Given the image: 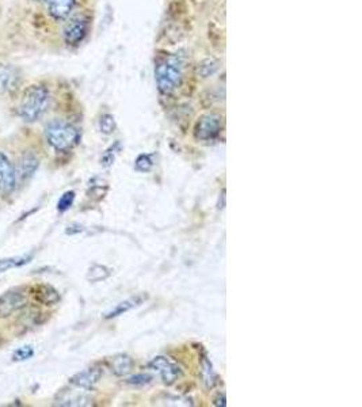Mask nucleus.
<instances>
[{"mask_svg": "<svg viewBox=\"0 0 362 407\" xmlns=\"http://www.w3.org/2000/svg\"><path fill=\"white\" fill-rule=\"evenodd\" d=\"M51 94L45 84L29 86L20 98L18 114L25 122H36L40 120L49 107Z\"/></svg>", "mask_w": 362, "mask_h": 407, "instance_id": "1", "label": "nucleus"}, {"mask_svg": "<svg viewBox=\"0 0 362 407\" xmlns=\"http://www.w3.org/2000/svg\"><path fill=\"white\" fill-rule=\"evenodd\" d=\"M46 142L56 151H69L76 147L81 140L79 131L65 121L49 122L45 128Z\"/></svg>", "mask_w": 362, "mask_h": 407, "instance_id": "2", "label": "nucleus"}, {"mask_svg": "<svg viewBox=\"0 0 362 407\" xmlns=\"http://www.w3.org/2000/svg\"><path fill=\"white\" fill-rule=\"evenodd\" d=\"M182 81V68L180 61L170 59L161 62L156 68V83L163 94L175 91Z\"/></svg>", "mask_w": 362, "mask_h": 407, "instance_id": "3", "label": "nucleus"}, {"mask_svg": "<svg viewBox=\"0 0 362 407\" xmlns=\"http://www.w3.org/2000/svg\"><path fill=\"white\" fill-rule=\"evenodd\" d=\"M148 368L161 376L164 385L171 386L182 376L181 366L166 356H158L149 361Z\"/></svg>", "mask_w": 362, "mask_h": 407, "instance_id": "4", "label": "nucleus"}, {"mask_svg": "<svg viewBox=\"0 0 362 407\" xmlns=\"http://www.w3.org/2000/svg\"><path fill=\"white\" fill-rule=\"evenodd\" d=\"M222 131V120L217 114L209 113L203 114L200 117V120L196 124L194 128V136L197 140L201 142H209L217 138V135Z\"/></svg>", "mask_w": 362, "mask_h": 407, "instance_id": "5", "label": "nucleus"}, {"mask_svg": "<svg viewBox=\"0 0 362 407\" xmlns=\"http://www.w3.org/2000/svg\"><path fill=\"white\" fill-rule=\"evenodd\" d=\"M87 33H88V20L83 15H78L67 22L62 30V37L67 45L78 46L86 39Z\"/></svg>", "mask_w": 362, "mask_h": 407, "instance_id": "6", "label": "nucleus"}, {"mask_svg": "<svg viewBox=\"0 0 362 407\" xmlns=\"http://www.w3.org/2000/svg\"><path fill=\"white\" fill-rule=\"evenodd\" d=\"M22 72L13 64H0V94H10L20 88Z\"/></svg>", "mask_w": 362, "mask_h": 407, "instance_id": "7", "label": "nucleus"}, {"mask_svg": "<svg viewBox=\"0 0 362 407\" xmlns=\"http://www.w3.org/2000/svg\"><path fill=\"white\" fill-rule=\"evenodd\" d=\"M27 305V298L20 291H8L0 296V319L8 318Z\"/></svg>", "mask_w": 362, "mask_h": 407, "instance_id": "8", "label": "nucleus"}, {"mask_svg": "<svg viewBox=\"0 0 362 407\" xmlns=\"http://www.w3.org/2000/svg\"><path fill=\"white\" fill-rule=\"evenodd\" d=\"M17 171L4 152H0V192L10 194L17 186Z\"/></svg>", "mask_w": 362, "mask_h": 407, "instance_id": "9", "label": "nucleus"}, {"mask_svg": "<svg viewBox=\"0 0 362 407\" xmlns=\"http://www.w3.org/2000/svg\"><path fill=\"white\" fill-rule=\"evenodd\" d=\"M40 166V159L37 158V155L32 151L25 152L20 158V163L18 167L15 168L17 171V180H20V182H26L29 181L34 173L37 171Z\"/></svg>", "mask_w": 362, "mask_h": 407, "instance_id": "10", "label": "nucleus"}, {"mask_svg": "<svg viewBox=\"0 0 362 407\" xmlns=\"http://www.w3.org/2000/svg\"><path fill=\"white\" fill-rule=\"evenodd\" d=\"M101 376L102 371L100 368H88L76 373L74 378H71L69 382L72 386L86 389V391H91L98 385Z\"/></svg>", "mask_w": 362, "mask_h": 407, "instance_id": "11", "label": "nucleus"}, {"mask_svg": "<svg viewBox=\"0 0 362 407\" xmlns=\"http://www.w3.org/2000/svg\"><path fill=\"white\" fill-rule=\"evenodd\" d=\"M76 0H48V13L55 20H65L69 18Z\"/></svg>", "mask_w": 362, "mask_h": 407, "instance_id": "12", "label": "nucleus"}, {"mask_svg": "<svg viewBox=\"0 0 362 407\" xmlns=\"http://www.w3.org/2000/svg\"><path fill=\"white\" fill-rule=\"evenodd\" d=\"M145 299H147V296H142V295H140V296H135V298H130V299H128V300H125V302L120 303V305H117L114 309H112L110 312H107V314L105 315V318H106V319L117 318V316H120L122 314L130 311L132 308L142 305V302H144Z\"/></svg>", "mask_w": 362, "mask_h": 407, "instance_id": "13", "label": "nucleus"}, {"mask_svg": "<svg viewBox=\"0 0 362 407\" xmlns=\"http://www.w3.org/2000/svg\"><path fill=\"white\" fill-rule=\"evenodd\" d=\"M36 299L41 305H56L60 300V295L55 288L49 285H41L36 291Z\"/></svg>", "mask_w": 362, "mask_h": 407, "instance_id": "14", "label": "nucleus"}, {"mask_svg": "<svg viewBox=\"0 0 362 407\" xmlns=\"http://www.w3.org/2000/svg\"><path fill=\"white\" fill-rule=\"evenodd\" d=\"M112 372L117 376H125L130 372L133 360L128 354H119L112 360Z\"/></svg>", "mask_w": 362, "mask_h": 407, "instance_id": "15", "label": "nucleus"}, {"mask_svg": "<svg viewBox=\"0 0 362 407\" xmlns=\"http://www.w3.org/2000/svg\"><path fill=\"white\" fill-rule=\"evenodd\" d=\"M201 368L202 378H203L205 386H206V388H213V387L216 386V383H217V375L213 371L212 363L206 357L202 359Z\"/></svg>", "mask_w": 362, "mask_h": 407, "instance_id": "16", "label": "nucleus"}, {"mask_svg": "<svg viewBox=\"0 0 362 407\" xmlns=\"http://www.w3.org/2000/svg\"><path fill=\"white\" fill-rule=\"evenodd\" d=\"M110 276V270L103 265H93L87 273V280L91 283H98L106 280Z\"/></svg>", "mask_w": 362, "mask_h": 407, "instance_id": "17", "label": "nucleus"}, {"mask_svg": "<svg viewBox=\"0 0 362 407\" xmlns=\"http://www.w3.org/2000/svg\"><path fill=\"white\" fill-rule=\"evenodd\" d=\"M34 356V349L33 346L25 345L18 347L14 353H13V360L20 363V361H26L30 360Z\"/></svg>", "mask_w": 362, "mask_h": 407, "instance_id": "18", "label": "nucleus"}, {"mask_svg": "<svg viewBox=\"0 0 362 407\" xmlns=\"http://www.w3.org/2000/svg\"><path fill=\"white\" fill-rule=\"evenodd\" d=\"M100 129L105 135H112L116 129V120L112 114H103L100 120Z\"/></svg>", "mask_w": 362, "mask_h": 407, "instance_id": "19", "label": "nucleus"}, {"mask_svg": "<svg viewBox=\"0 0 362 407\" xmlns=\"http://www.w3.org/2000/svg\"><path fill=\"white\" fill-rule=\"evenodd\" d=\"M27 262V258H17V257H13V258H1L0 260V274L1 273H6L7 270L13 269V267H17V266H20V265L26 264Z\"/></svg>", "mask_w": 362, "mask_h": 407, "instance_id": "20", "label": "nucleus"}, {"mask_svg": "<svg viewBox=\"0 0 362 407\" xmlns=\"http://www.w3.org/2000/svg\"><path fill=\"white\" fill-rule=\"evenodd\" d=\"M120 142H114V145H112V147H110V148L103 154V156H102V164H103L105 167H109V166L113 164L114 159H116L117 152L120 151Z\"/></svg>", "mask_w": 362, "mask_h": 407, "instance_id": "21", "label": "nucleus"}, {"mask_svg": "<svg viewBox=\"0 0 362 407\" xmlns=\"http://www.w3.org/2000/svg\"><path fill=\"white\" fill-rule=\"evenodd\" d=\"M74 201H75V192H72V190L67 192V193H64L61 196V199L58 203V209L60 212H65V211H68L72 206Z\"/></svg>", "mask_w": 362, "mask_h": 407, "instance_id": "22", "label": "nucleus"}, {"mask_svg": "<svg viewBox=\"0 0 362 407\" xmlns=\"http://www.w3.org/2000/svg\"><path fill=\"white\" fill-rule=\"evenodd\" d=\"M136 166V170L138 171H141V173H147L149 171L152 167H154V161H152V156L151 155H140L138 158V161L135 163Z\"/></svg>", "mask_w": 362, "mask_h": 407, "instance_id": "23", "label": "nucleus"}, {"mask_svg": "<svg viewBox=\"0 0 362 407\" xmlns=\"http://www.w3.org/2000/svg\"><path fill=\"white\" fill-rule=\"evenodd\" d=\"M152 380V376L148 375V373H139V375H135L132 378H129L126 380L128 385H132V386H144V385H148L151 383Z\"/></svg>", "mask_w": 362, "mask_h": 407, "instance_id": "24", "label": "nucleus"}, {"mask_svg": "<svg viewBox=\"0 0 362 407\" xmlns=\"http://www.w3.org/2000/svg\"><path fill=\"white\" fill-rule=\"evenodd\" d=\"M213 403H215V406H225V405H227V403H225V395H224V394H222H222H219Z\"/></svg>", "mask_w": 362, "mask_h": 407, "instance_id": "25", "label": "nucleus"}, {"mask_svg": "<svg viewBox=\"0 0 362 407\" xmlns=\"http://www.w3.org/2000/svg\"><path fill=\"white\" fill-rule=\"evenodd\" d=\"M34 1H39V3H48V0H34Z\"/></svg>", "mask_w": 362, "mask_h": 407, "instance_id": "26", "label": "nucleus"}]
</instances>
